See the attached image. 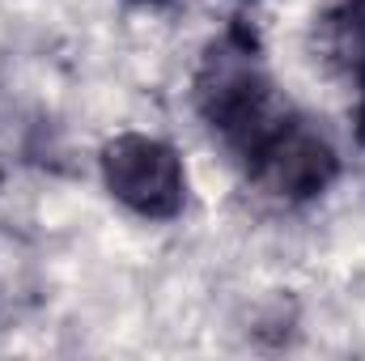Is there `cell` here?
Here are the masks:
<instances>
[{
	"instance_id": "3957f363",
	"label": "cell",
	"mask_w": 365,
	"mask_h": 361,
	"mask_svg": "<svg viewBox=\"0 0 365 361\" xmlns=\"http://www.w3.org/2000/svg\"><path fill=\"white\" fill-rule=\"evenodd\" d=\"M242 171L276 200H310L331 187L340 175V158L327 136L293 111L284 123H276L268 141H259L242 158Z\"/></svg>"
},
{
	"instance_id": "277c9868",
	"label": "cell",
	"mask_w": 365,
	"mask_h": 361,
	"mask_svg": "<svg viewBox=\"0 0 365 361\" xmlns=\"http://www.w3.org/2000/svg\"><path fill=\"white\" fill-rule=\"evenodd\" d=\"M361 73V98H357V141L365 145V64L357 68Z\"/></svg>"
},
{
	"instance_id": "5b68a950",
	"label": "cell",
	"mask_w": 365,
	"mask_h": 361,
	"mask_svg": "<svg viewBox=\"0 0 365 361\" xmlns=\"http://www.w3.org/2000/svg\"><path fill=\"white\" fill-rule=\"evenodd\" d=\"M145 4H153V0H145Z\"/></svg>"
},
{
	"instance_id": "7a4b0ae2",
	"label": "cell",
	"mask_w": 365,
	"mask_h": 361,
	"mask_svg": "<svg viewBox=\"0 0 365 361\" xmlns=\"http://www.w3.org/2000/svg\"><path fill=\"white\" fill-rule=\"evenodd\" d=\"M102 183L145 221H170L187 204V171L179 153L145 132H119L102 145Z\"/></svg>"
},
{
	"instance_id": "6da1fadb",
	"label": "cell",
	"mask_w": 365,
	"mask_h": 361,
	"mask_svg": "<svg viewBox=\"0 0 365 361\" xmlns=\"http://www.w3.org/2000/svg\"><path fill=\"white\" fill-rule=\"evenodd\" d=\"M195 106L238 162L276 123L293 115V106L276 93L272 77L264 68V56L255 47V34L247 26H234L217 43H208L195 68Z\"/></svg>"
}]
</instances>
